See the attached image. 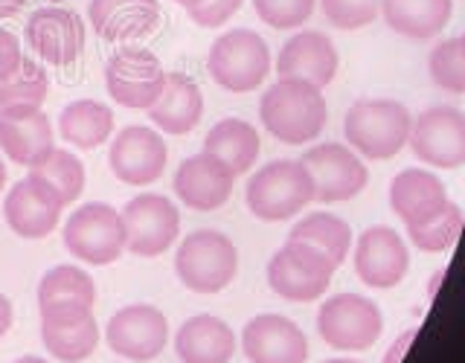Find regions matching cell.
<instances>
[{
    "mask_svg": "<svg viewBox=\"0 0 465 363\" xmlns=\"http://www.w3.org/2000/svg\"><path fill=\"white\" fill-rule=\"evenodd\" d=\"M460 230H462V210L457 207L454 201H450L448 207L440 210L436 215L425 218V221L407 227V232H411V241L425 253H445L448 247L460 239Z\"/></svg>",
    "mask_w": 465,
    "mask_h": 363,
    "instance_id": "34",
    "label": "cell"
},
{
    "mask_svg": "<svg viewBox=\"0 0 465 363\" xmlns=\"http://www.w3.org/2000/svg\"><path fill=\"white\" fill-rule=\"evenodd\" d=\"M26 47L53 67H70L84 53L87 29L79 12L67 6H38L24 29Z\"/></svg>",
    "mask_w": 465,
    "mask_h": 363,
    "instance_id": "11",
    "label": "cell"
},
{
    "mask_svg": "<svg viewBox=\"0 0 465 363\" xmlns=\"http://www.w3.org/2000/svg\"><path fill=\"white\" fill-rule=\"evenodd\" d=\"M384 317L378 305L361 294H338L317 311V331L331 348L363 352L381 338Z\"/></svg>",
    "mask_w": 465,
    "mask_h": 363,
    "instance_id": "8",
    "label": "cell"
},
{
    "mask_svg": "<svg viewBox=\"0 0 465 363\" xmlns=\"http://www.w3.org/2000/svg\"><path fill=\"white\" fill-rule=\"evenodd\" d=\"M326 363H361V360H349V358H334V360H326Z\"/></svg>",
    "mask_w": 465,
    "mask_h": 363,
    "instance_id": "46",
    "label": "cell"
},
{
    "mask_svg": "<svg viewBox=\"0 0 465 363\" xmlns=\"http://www.w3.org/2000/svg\"><path fill=\"white\" fill-rule=\"evenodd\" d=\"M323 15L338 29H361L375 21L381 0H320Z\"/></svg>",
    "mask_w": 465,
    "mask_h": 363,
    "instance_id": "37",
    "label": "cell"
},
{
    "mask_svg": "<svg viewBox=\"0 0 465 363\" xmlns=\"http://www.w3.org/2000/svg\"><path fill=\"white\" fill-rule=\"evenodd\" d=\"M242 352L251 363H305L309 340L294 319L259 314L242 331Z\"/></svg>",
    "mask_w": 465,
    "mask_h": 363,
    "instance_id": "18",
    "label": "cell"
},
{
    "mask_svg": "<svg viewBox=\"0 0 465 363\" xmlns=\"http://www.w3.org/2000/svg\"><path fill=\"white\" fill-rule=\"evenodd\" d=\"M413 338H416V331H413V329H411V331H404L401 338L390 346V352H387L384 363H401V358H404V348L413 343Z\"/></svg>",
    "mask_w": 465,
    "mask_h": 363,
    "instance_id": "40",
    "label": "cell"
},
{
    "mask_svg": "<svg viewBox=\"0 0 465 363\" xmlns=\"http://www.w3.org/2000/svg\"><path fill=\"white\" fill-rule=\"evenodd\" d=\"M160 0H91L87 21L105 41H137L160 26Z\"/></svg>",
    "mask_w": 465,
    "mask_h": 363,
    "instance_id": "23",
    "label": "cell"
},
{
    "mask_svg": "<svg viewBox=\"0 0 465 363\" xmlns=\"http://www.w3.org/2000/svg\"><path fill=\"white\" fill-rule=\"evenodd\" d=\"M338 265L317 247L305 241H285L268 261V285L288 302H312L326 294Z\"/></svg>",
    "mask_w": 465,
    "mask_h": 363,
    "instance_id": "6",
    "label": "cell"
},
{
    "mask_svg": "<svg viewBox=\"0 0 465 363\" xmlns=\"http://www.w3.org/2000/svg\"><path fill=\"white\" fill-rule=\"evenodd\" d=\"M326 99L320 87L302 79H280L259 102V120L285 145H302L320 137L326 128Z\"/></svg>",
    "mask_w": 465,
    "mask_h": 363,
    "instance_id": "1",
    "label": "cell"
},
{
    "mask_svg": "<svg viewBox=\"0 0 465 363\" xmlns=\"http://www.w3.org/2000/svg\"><path fill=\"white\" fill-rule=\"evenodd\" d=\"M291 241H305L323 250L334 265H343V259L349 256V244H352V230L343 221V218L331 215V212H312L305 215L302 221L294 224V230L288 232Z\"/></svg>",
    "mask_w": 465,
    "mask_h": 363,
    "instance_id": "30",
    "label": "cell"
},
{
    "mask_svg": "<svg viewBox=\"0 0 465 363\" xmlns=\"http://www.w3.org/2000/svg\"><path fill=\"white\" fill-rule=\"evenodd\" d=\"M41 340L44 348L62 363H82L94 355V348L99 346V326L94 314L76 319V323H41Z\"/></svg>",
    "mask_w": 465,
    "mask_h": 363,
    "instance_id": "31",
    "label": "cell"
},
{
    "mask_svg": "<svg viewBox=\"0 0 465 363\" xmlns=\"http://www.w3.org/2000/svg\"><path fill=\"white\" fill-rule=\"evenodd\" d=\"M96 285L76 265H55L41 276L38 285V311L41 323H76L94 314Z\"/></svg>",
    "mask_w": 465,
    "mask_h": 363,
    "instance_id": "15",
    "label": "cell"
},
{
    "mask_svg": "<svg viewBox=\"0 0 465 363\" xmlns=\"http://www.w3.org/2000/svg\"><path fill=\"white\" fill-rule=\"evenodd\" d=\"M29 178L41 181L50 192L64 203H73L84 189V163L64 149H53L47 157L29 169Z\"/></svg>",
    "mask_w": 465,
    "mask_h": 363,
    "instance_id": "32",
    "label": "cell"
},
{
    "mask_svg": "<svg viewBox=\"0 0 465 363\" xmlns=\"http://www.w3.org/2000/svg\"><path fill=\"white\" fill-rule=\"evenodd\" d=\"M47 93H50L47 70L35 64L33 58H24L21 67L15 70L9 79L0 82V108H15V105L41 108Z\"/></svg>",
    "mask_w": 465,
    "mask_h": 363,
    "instance_id": "33",
    "label": "cell"
},
{
    "mask_svg": "<svg viewBox=\"0 0 465 363\" xmlns=\"http://www.w3.org/2000/svg\"><path fill=\"white\" fill-rule=\"evenodd\" d=\"M4 186H6V163L0 160V192H4Z\"/></svg>",
    "mask_w": 465,
    "mask_h": 363,
    "instance_id": "45",
    "label": "cell"
},
{
    "mask_svg": "<svg viewBox=\"0 0 465 363\" xmlns=\"http://www.w3.org/2000/svg\"><path fill=\"white\" fill-rule=\"evenodd\" d=\"M276 73H280V79H302L323 91L338 73V50H334L329 35L305 29L282 44L280 58H276Z\"/></svg>",
    "mask_w": 465,
    "mask_h": 363,
    "instance_id": "22",
    "label": "cell"
},
{
    "mask_svg": "<svg viewBox=\"0 0 465 363\" xmlns=\"http://www.w3.org/2000/svg\"><path fill=\"white\" fill-rule=\"evenodd\" d=\"M105 340L114 355L131 363H149L163 352L169 340V323L154 305L131 302L108 319Z\"/></svg>",
    "mask_w": 465,
    "mask_h": 363,
    "instance_id": "12",
    "label": "cell"
},
{
    "mask_svg": "<svg viewBox=\"0 0 465 363\" xmlns=\"http://www.w3.org/2000/svg\"><path fill=\"white\" fill-rule=\"evenodd\" d=\"M430 79L445 91L465 93V35L442 41L430 53Z\"/></svg>",
    "mask_w": 465,
    "mask_h": 363,
    "instance_id": "35",
    "label": "cell"
},
{
    "mask_svg": "<svg viewBox=\"0 0 465 363\" xmlns=\"http://www.w3.org/2000/svg\"><path fill=\"white\" fill-rule=\"evenodd\" d=\"M125 227V250L140 259L166 253L181 232V210L166 195L143 192L120 210Z\"/></svg>",
    "mask_w": 465,
    "mask_h": 363,
    "instance_id": "9",
    "label": "cell"
},
{
    "mask_svg": "<svg viewBox=\"0 0 465 363\" xmlns=\"http://www.w3.org/2000/svg\"><path fill=\"white\" fill-rule=\"evenodd\" d=\"M172 4H178V6H183V9H193V6L201 4V0H172Z\"/></svg>",
    "mask_w": 465,
    "mask_h": 363,
    "instance_id": "44",
    "label": "cell"
},
{
    "mask_svg": "<svg viewBox=\"0 0 465 363\" xmlns=\"http://www.w3.org/2000/svg\"><path fill=\"white\" fill-rule=\"evenodd\" d=\"M203 152L218 157L239 178V174H244L256 163L259 134L251 123L239 120V116H224L222 123H215L210 128L207 140H203Z\"/></svg>",
    "mask_w": 465,
    "mask_h": 363,
    "instance_id": "28",
    "label": "cell"
},
{
    "mask_svg": "<svg viewBox=\"0 0 465 363\" xmlns=\"http://www.w3.org/2000/svg\"><path fill=\"white\" fill-rule=\"evenodd\" d=\"M24 6H26V0H0V21L15 18V15H18Z\"/></svg>",
    "mask_w": 465,
    "mask_h": 363,
    "instance_id": "42",
    "label": "cell"
},
{
    "mask_svg": "<svg viewBox=\"0 0 465 363\" xmlns=\"http://www.w3.org/2000/svg\"><path fill=\"white\" fill-rule=\"evenodd\" d=\"M166 70L152 50L120 47L105 64V87L114 102L131 111H149L163 93Z\"/></svg>",
    "mask_w": 465,
    "mask_h": 363,
    "instance_id": "10",
    "label": "cell"
},
{
    "mask_svg": "<svg viewBox=\"0 0 465 363\" xmlns=\"http://www.w3.org/2000/svg\"><path fill=\"white\" fill-rule=\"evenodd\" d=\"M302 166L312 174L314 198L323 203L355 198L363 192V186L370 181V172L361 163V157L341 142L314 145V149L305 152Z\"/></svg>",
    "mask_w": 465,
    "mask_h": 363,
    "instance_id": "13",
    "label": "cell"
},
{
    "mask_svg": "<svg viewBox=\"0 0 465 363\" xmlns=\"http://www.w3.org/2000/svg\"><path fill=\"white\" fill-rule=\"evenodd\" d=\"M314 201V183L302 160H273L247 183L244 203L262 221H288Z\"/></svg>",
    "mask_w": 465,
    "mask_h": 363,
    "instance_id": "2",
    "label": "cell"
},
{
    "mask_svg": "<svg viewBox=\"0 0 465 363\" xmlns=\"http://www.w3.org/2000/svg\"><path fill=\"white\" fill-rule=\"evenodd\" d=\"M413 154L421 163L436 169H460L465 166V116L457 108L436 105L416 116L411 125Z\"/></svg>",
    "mask_w": 465,
    "mask_h": 363,
    "instance_id": "14",
    "label": "cell"
},
{
    "mask_svg": "<svg viewBox=\"0 0 465 363\" xmlns=\"http://www.w3.org/2000/svg\"><path fill=\"white\" fill-rule=\"evenodd\" d=\"M317 0H253V9L273 29H294L312 18Z\"/></svg>",
    "mask_w": 465,
    "mask_h": 363,
    "instance_id": "36",
    "label": "cell"
},
{
    "mask_svg": "<svg viewBox=\"0 0 465 363\" xmlns=\"http://www.w3.org/2000/svg\"><path fill=\"white\" fill-rule=\"evenodd\" d=\"M0 149L12 163L33 169L55 149L50 116L35 105L0 108Z\"/></svg>",
    "mask_w": 465,
    "mask_h": 363,
    "instance_id": "19",
    "label": "cell"
},
{
    "mask_svg": "<svg viewBox=\"0 0 465 363\" xmlns=\"http://www.w3.org/2000/svg\"><path fill=\"white\" fill-rule=\"evenodd\" d=\"M239 270V250L224 232L195 230L181 241L174 256L178 280L195 294H218L224 290Z\"/></svg>",
    "mask_w": 465,
    "mask_h": 363,
    "instance_id": "5",
    "label": "cell"
},
{
    "mask_svg": "<svg viewBox=\"0 0 465 363\" xmlns=\"http://www.w3.org/2000/svg\"><path fill=\"white\" fill-rule=\"evenodd\" d=\"M24 53H21V41L15 38V33L0 26V82L9 79L15 70L21 67Z\"/></svg>",
    "mask_w": 465,
    "mask_h": 363,
    "instance_id": "39",
    "label": "cell"
},
{
    "mask_svg": "<svg viewBox=\"0 0 465 363\" xmlns=\"http://www.w3.org/2000/svg\"><path fill=\"white\" fill-rule=\"evenodd\" d=\"M448 203L450 201H448L442 181L430 172L407 169L396 174L390 183V207L404 221V227L425 221V218L445 210Z\"/></svg>",
    "mask_w": 465,
    "mask_h": 363,
    "instance_id": "26",
    "label": "cell"
},
{
    "mask_svg": "<svg viewBox=\"0 0 465 363\" xmlns=\"http://www.w3.org/2000/svg\"><path fill=\"white\" fill-rule=\"evenodd\" d=\"M58 134L76 149H99L114 134V113L96 99H76L58 116Z\"/></svg>",
    "mask_w": 465,
    "mask_h": 363,
    "instance_id": "29",
    "label": "cell"
},
{
    "mask_svg": "<svg viewBox=\"0 0 465 363\" xmlns=\"http://www.w3.org/2000/svg\"><path fill=\"white\" fill-rule=\"evenodd\" d=\"M232 181H236V174H232L222 160L201 152V154L186 157L178 166L172 189L183 207L195 212H215L230 201Z\"/></svg>",
    "mask_w": 465,
    "mask_h": 363,
    "instance_id": "17",
    "label": "cell"
},
{
    "mask_svg": "<svg viewBox=\"0 0 465 363\" xmlns=\"http://www.w3.org/2000/svg\"><path fill=\"white\" fill-rule=\"evenodd\" d=\"M407 268H411V253L396 230L390 227H370L358 239L355 247V270L361 282L370 288H396Z\"/></svg>",
    "mask_w": 465,
    "mask_h": 363,
    "instance_id": "21",
    "label": "cell"
},
{
    "mask_svg": "<svg viewBox=\"0 0 465 363\" xmlns=\"http://www.w3.org/2000/svg\"><path fill=\"white\" fill-rule=\"evenodd\" d=\"M207 70L227 93H251L268 79L271 50L265 38L253 29H227L218 35L207 55Z\"/></svg>",
    "mask_w": 465,
    "mask_h": 363,
    "instance_id": "4",
    "label": "cell"
},
{
    "mask_svg": "<svg viewBox=\"0 0 465 363\" xmlns=\"http://www.w3.org/2000/svg\"><path fill=\"white\" fill-rule=\"evenodd\" d=\"M145 113H149V120L163 134H174V137L189 134L203 116V93L186 73L181 70L166 73L163 93L157 96V102Z\"/></svg>",
    "mask_w": 465,
    "mask_h": 363,
    "instance_id": "25",
    "label": "cell"
},
{
    "mask_svg": "<svg viewBox=\"0 0 465 363\" xmlns=\"http://www.w3.org/2000/svg\"><path fill=\"white\" fill-rule=\"evenodd\" d=\"M64 203L58 201L47 186L35 178L18 181L9 186L6 201H4V218L9 230L21 239H47L58 227Z\"/></svg>",
    "mask_w": 465,
    "mask_h": 363,
    "instance_id": "20",
    "label": "cell"
},
{
    "mask_svg": "<svg viewBox=\"0 0 465 363\" xmlns=\"http://www.w3.org/2000/svg\"><path fill=\"white\" fill-rule=\"evenodd\" d=\"M381 12L390 29L407 38H433L450 21V0H381Z\"/></svg>",
    "mask_w": 465,
    "mask_h": 363,
    "instance_id": "27",
    "label": "cell"
},
{
    "mask_svg": "<svg viewBox=\"0 0 465 363\" xmlns=\"http://www.w3.org/2000/svg\"><path fill=\"white\" fill-rule=\"evenodd\" d=\"M15 363H50V360H44V358H35V355H26V358H18Z\"/></svg>",
    "mask_w": 465,
    "mask_h": 363,
    "instance_id": "43",
    "label": "cell"
},
{
    "mask_svg": "<svg viewBox=\"0 0 465 363\" xmlns=\"http://www.w3.org/2000/svg\"><path fill=\"white\" fill-rule=\"evenodd\" d=\"M244 0H201L198 6L186 9L193 24L203 26V29H215V26H224L232 15L242 9Z\"/></svg>",
    "mask_w": 465,
    "mask_h": 363,
    "instance_id": "38",
    "label": "cell"
},
{
    "mask_svg": "<svg viewBox=\"0 0 465 363\" xmlns=\"http://www.w3.org/2000/svg\"><path fill=\"white\" fill-rule=\"evenodd\" d=\"M64 247L84 265H114L125 250V227L120 210L108 203H84L64 224Z\"/></svg>",
    "mask_w": 465,
    "mask_h": 363,
    "instance_id": "7",
    "label": "cell"
},
{
    "mask_svg": "<svg viewBox=\"0 0 465 363\" xmlns=\"http://www.w3.org/2000/svg\"><path fill=\"white\" fill-rule=\"evenodd\" d=\"M166 142L149 125H128L111 140V172L128 186H149L166 169Z\"/></svg>",
    "mask_w": 465,
    "mask_h": 363,
    "instance_id": "16",
    "label": "cell"
},
{
    "mask_svg": "<svg viewBox=\"0 0 465 363\" xmlns=\"http://www.w3.org/2000/svg\"><path fill=\"white\" fill-rule=\"evenodd\" d=\"M174 355L181 363H230L236 355V334L213 314L189 317L174 334Z\"/></svg>",
    "mask_w": 465,
    "mask_h": 363,
    "instance_id": "24",
    "label": "cell"
},
{
    "mask_svg": "<svg viewBox=\"0 0 465 363\" xmlns=\"http://www.w3.org/2000/svg\"><path fill=\"white\" fill-rule=\"evenodd\" d=\"M12 319H15V311H12V302L9 297L0 294V338L12 329Z\"/></svg>",
    "mask_w": 465,
    "mask_h": 363,
    "instance_id": "41",
    "label": "cell"
},
{
    "mask_svg": "<svg viewBox=\"0 0 465 363\" xmlns=\"http://www.w3.org/2000/svg\"><path fill=\"white\" fill-rule=\"evenodd\" d=\"M411 113L396 99H361L346 113L343 134L370 160L396 157L411 140Z\"/></svg>",
    "mask_w": 465,
    "mask_h": 363,
    "instance_id": "3",
    "label": "cell"
}]
</instances>
